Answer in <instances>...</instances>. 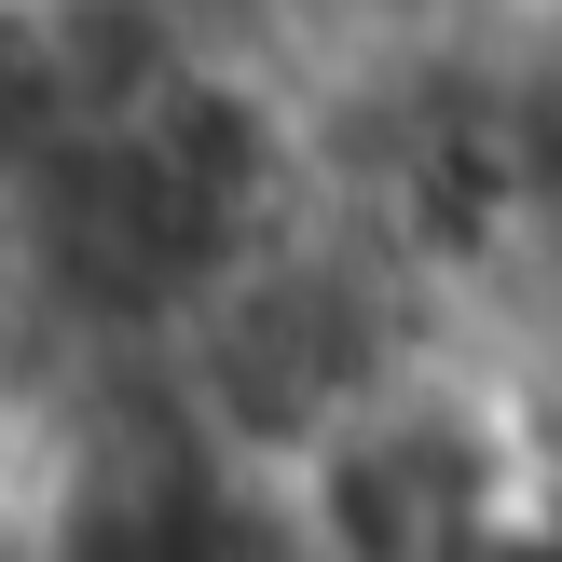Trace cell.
<instances>
[{"instance_id":"1","label":"cell","mask_w":562,"mask_h":562,"mask_svg":"<svg viewBox=\"0 0 562 562\" xmlns=\"http://www.w3.org/2000/svg\"><path fill=\"white\" fill-rule=\"evenodd\" d=\"M549 467H562V453H549Z\"/></svg>"}]
</instances>
